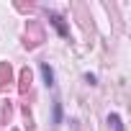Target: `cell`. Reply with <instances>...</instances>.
I'll return each mask as SVG.
<instances>
[{
    "label": "cell",
    "mask_w": 131,
    "mask_h": 131,
    "mask_svg": "<svg viewBox=\"0 0 131 131\" xmlns=\"http://www.w3.org/2000/svg\"><path fill=\"white\" fill-rule=\"evenodd\" d=\"M41 75H44L46 85H54V72H51V67H49V64H41Z\"/></svg>",
    "instance_id": "6da1fadb"
},
{
    "label": "cell",
    "mask_w": 131,
    "mask_h": 131,
    "mask_svg": "<svg viewBox=\"0 0 131 131\" xmlns=\"http://www.w3.org/2000/svg\"><path fill=\"white\" fill-rule=\"evenodd\" d=\"M108 123L113 126V131H123V126H121V118L113 113V116H108Z\"/></svg>",
    "instance_id": "7a4b0ae2"
},
{
    "label": "cell",
    "mask_w": 131,
    "mask_h": 131,
    "mask_svg": "<svg viewBox=\"0 0 131 131\" xmlns=\"http://www.w3.org/2000/svg\"><path fill=\"white\" fill-rule=\"evenodd\" d=\"M51 23H54V26L59 28V34H62V36L67 34V28H64V23H62V18H59V16H51Z\"/></svg>",
    "instance_id": "3957f363"
},
{
    "label": "cell",
    "mask_w": 131,
    "mask_h": 131,
    "mask_svg": "<svg viewBox=\"0 0 131 131\" xmlns=\"http://www.w3.org/2000/svg\"><path fill=\"white\" fill-rule=\"evenodd\" d=\"M59 118H62V108L57 105V108H54V121H59Z\"/></svg>",
    "instance_id": "277c9868"
}]
</instances>
